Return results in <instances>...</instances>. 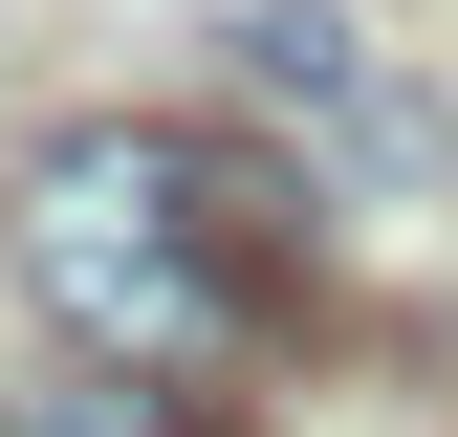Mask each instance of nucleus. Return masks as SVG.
Segmentation results:
<instances>
[{
	"mask_svg": "<svg viewBox=\"0 0 458 437\" xmlns=\"http://www.w3.org/2000/svg\"><path fill=\"white\" fill-rule=\"evenodd\" d=\"M306 176L241 132H175V109H88V132L22 153V285L88 372L131 394H241L306 306Z\"/></svg>",
	"mask_w": 458,
	"mask_h": 437,
	"instance_id": "1",
	"label": "nucleus"
},
{
	"mask_svg": "<svg viewBox=\"0 0 458 437\" xmlns=\"http://www.w3.org/2000/svg\"><path fill=\"white\" fill-rule=\"evenodd\" d=\"M0 437H175V394H131V372H88V394H0Z\"/></svg>",
	"mask_w": 458,
	"mask_h": 437,
	"instance_id": "3",
	"label": "nucleus"
},
{
	"mask_svg": "<svg viewBox=\"0 0 458 437\" xmlns=\"http://www.w3.org/2000/svg\"><path fill=\"white\" fill-rule=\"evenodd\" d=\"M218 66H241L284 132H306V176H350V197H437V176H458L437 88H393V66H371L350 0H218Z\"/></svg>",
	"mask_w": 458,
	"mask_h": 437,
	"instance_id": "2",
	"label": "nucleus"
}]
</instances>
